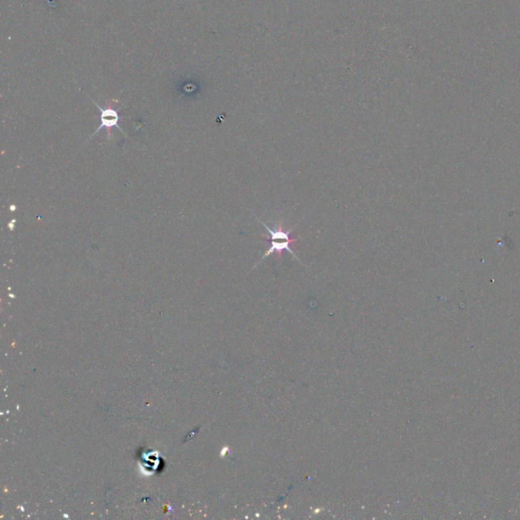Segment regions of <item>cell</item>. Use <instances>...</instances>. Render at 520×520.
Segmentation results:
<instances>
[{"instance_id": "obj_1", "label": "cell", "mask_w": 520, "mask_h": 520, "mask_svg": "<svg viewBox=\"0 0 520 520\" xmlns=\"http://www.w3.org/2000/svg\"><path fill=\"white\" fill-rule=\"evenodd\" d=\"M94 104L96 105V107L101 111V121H102V124L100 127H98V129L95 132V134L97 132H99V130H101L102 128L106 127L108 128L109 133H110V128L112 127H117L119 130H121V132H123L122 128L120 126H118V121H119V115L117 113L116 110L112 109V108H107V109H103L101 108L96 102H94ZM94 134V135H95Z\"/></svg>"}, {"instance_id": "obj_2", "label": "cell", "mask_w": 520, "mask_h": 520, "mask_svg": "<svg viewBox=\"0 0 520 520\" xmlns=\"http://www.w3.org/2000/svg\"><path fill=\"white\" fill-rule=\"evenodd\" d=\"M297 241H298V240H296V239H291V240H288V241H280V242H279V241H275V240L268 241V242H270V243H271V246H270V248L268 249V251L264 254V256L262 257V259L259 260V263H258V264H260L262 262H264V260H265L266 258H268L270 255H272V254H274V253H277L278 255H282L283 251H288V252H290V253L292 254V256H293L295 259L299 260V258L296 256V254H295V253L293 252V250L291 249V244H293V243H295V242H297ZM299 262H300V260H299Z\"/></svg>"}, {"instance_id": "obj_3", "label": "cell", "mask_w": 520, "mask_h": 520, "mask_svg": "<svg viewBox=\"0 0 520 520\" xmlns=\"http://www.w3.org/2000/svg\"><path fill=\"white\" fill-rule=\"evenodd\" d=\"M259 222H260V224H262L268 230V233L270 235L269 237H266V239H268V241H271V240H275V241H279V240L280 241H288V240H291L290 234L294 230V227L291 228L289 231H284L282 223L278 224V226L275 229L274 228L272 229L266 223L262 222L260 220H259Z\"/></svg>"}]
</instances>
